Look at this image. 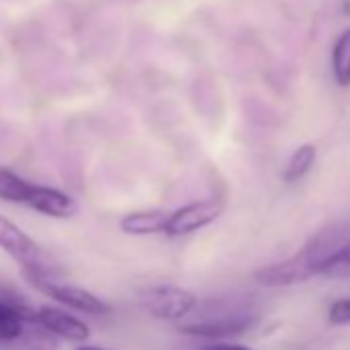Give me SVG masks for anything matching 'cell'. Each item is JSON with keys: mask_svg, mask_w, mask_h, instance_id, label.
Instances as JSON below:
<instances>
[{"mask_svg": "<svg viewBox=\"0 0 350 350\" xmlns=\"http://www.w3.org/2000/svg\"><path fill=\"white\" fill-rule=\"evenodd\" d=\"M0 350H58V340L38 321H31L17 340L0 344Z\"/></svg>", "mask_w": 350, "mask_h": 350, "instance_id": "30bf717a", "label": "cell"}, {"mask_svg": "<svg viewBox=\"0 0 350 350\" xmlns=\"http://www.w3.org/2000/svg\"><path fill=\"white\" fill-rule=\"evenodd\" d=\"M204 350H256V348L237 344V342H213V344L204 346Z\"/></svg>", "mask_w": 350, "mask_h": 350, "instance_id": "ac0fdd59", "label": "cell"}, {"mask_svg": "<svg viewBox=\"0 0 350 350\" xmlns=\"http://www.w3.org/2000/svg\"><path fill=\"white\" fill-rule=\"evenodd\" d=\"M25 206H29L31 211L52 217V219H72L79 211L75 198H70L68 194L50 188V186H38L31 184V190L27 194Z\"/></svg>", "mask_w": 350, "mask_h": 350, "instance_id": "ba28073f", "label": "cell"}, {"mask_svg": "<svg viewBox=\"0 0 350 350\" xmlns=\"http://www.w3.org/2000/svg\"><path fill=\"white\" fill-rule=\"evenodd\" d=\"M31 190V184L17 173H13L7 167H0V200L13 202V204H25L27 194Z\"/></svg>", "mask_w": 350, "mask_h": 350, "instance_id": "7c38bea8", "label": "cell"}, {"mask_svg": "<svg viewBox=\"0 0 350 350\" xmlns=\"http://www.w3.org/2000/svg\"><path fill=\"white\" fill-rule=\"evenodd\" d=\"M77 350H107V348H101V346H89V344H83V346H79Z\"/></svg>", "mask_w": 350, "mask_h": 350, "instance_id": "d6986e66", "label": "cell"}, {"mask_svg": "<svg viewBox=\"0 0 350 350\" xmlns=\"http://www.w3.org/2000/svg\"><path fill=\"white\" fill-rule=\"evenodd\" d=\"M227 307L229 309H225V311L215 309V313H211L206 319L180 325V332L186 336H194V338L227 340V338L241 336L256 325L258 315H256L252 303L239 301V299H233V301L229 299Z\"/></svg>", "mask_w": 350, "mask_h": 350, "instance_id": "7a4b0ae2", "label": "cell"}, {"mask_svg": "<svg viewBox=\"0 0 350 350\" xmlns=\"http://www.w3.org/2000/svg\"><path fill=\"white\" fill-rule=\"evenodd\" d=\"M223 215V204L219 200H196L178 211L169 213L165 235L184 237L213 225Z\"/></svg>", "mask_w": 350, "mask_h": 350, "instance_id": "8992f818", "label": "cell"}, {"mask_svg": "<svg viewBox=\"0 0 350 350\" xmlns=\"http://www.w3.org/2000/svg\"><path fill=\"white\" fill-rule=\"evenodd\" d=\"M315 159H317V148L315 144H301L293 157L288 159L286 167H284V173H282V180L286 184H295L299 180H303L305 175L311 171V167L315 165Z\"/></svg>", "mask_w": 350, "mask_h": 350, "instance_id": "8fae6325", "label": "cell"}, {"mask_svg": "<svg viewBox=\"0 0 350 350\" xmlns=\"http://www.w3.org/2000/svg\"><path fill=\"white\" fill-rule=\"evenodd\" d=\"M350 241V225L348 223H332L317 231L293 258L262 266L254 272L256 284L264 288H280L301 284L313 278L321 266V262L332 256L338 247Z\"/></svg>", "mask_w": 350, "mask_h": 350, "instance_id": "6da1fadb", "label": "cell"}, {"mask_svg": "<svg viewBox=\"0 0 350 350\" xmlns=\"http://www.w3.org/2000/svg\"><path fill=\"white\" fill-rule=\"evenodd\" d=\"M332 70L340 87H350V29H346L334 44Z\"/></svg>", "mask_w": 350, "mask_h": 350, "instance_id": "4fadbf2b", "label": "cell"}, {"mask_svg": "<svg viewBox=\"0 0 350 350\" xmlns=\"http://www.w3.org/2000/svg\"><path fill=\"white\" fill-rule=\"evenodd\" d=\"M327 321L334 325H348L350 323V297L332 303V307L327 311Z\"/></svg>", "mask_w": 350, "mask_h": 350, "instance_id": "e0dca14e", "label": "cell"}, {"mask_svg": "<svg viewBox=\"0 0 350 350\" xmlns=\"http://www.w3.org/2000/svg\"><path fill=\"white\" fill-rule=\"evenodd\" d=\"M29 323L31 321H27L21 313L0 305V344L17 340Z\"/></svg>", "mask_w": 350, "mask_h": 350, "instance_id": "9a60e30c", "label": "cell"}, {"mask_svg": "<svg viewBox=\"0 0 350 350\" xmlns=\"http://www.w3.org/2000/svg\"><path fill=\"white\" fill-rule=\"evenodd\" d=\"M0 250L7 252L23 268V272L56 276V266L50 256L19 225L3 215H0Z\"/></svg>", "mask_w": 350, "mask_h": 350, "instance_id": "3957f363", "label": "cell"}, {"mask_svg": "<svg viewBox=\"0 0 350 350\" xmlns=\"http://www.w3.org/2000/svg\"><path fill=\"white\" fill-rule=\"evenodd\" d=\"M167 217H169V213H165V211H136V213H128L126 217H122L120 229L126 235H136V237L165 233Z\"/></svg>", "mask_w": 350, "mask_h": 350, "instance_id": "9c48e42d", "label": "cell"}, {"mask_svg": "<svg viewBox=\"0 0 350 350\" xmlns=\"http://www.w3.org/2000/svg\"><path fill=\"white\" fill-rule=\"evenodd\" d=\"M319 276L332 278V280H346L350 278V241H346L342 247H338L332 256H327L319 270Z\"/></svg>", "mask_w": 350, "mask_h": 350, "instance_id": "5bb4252c", "label": "cell"}, {"mask_svg": "<svg viewBox=\"0 0 350 350\" xmlns=\"http://www.w3.org/2000/svg\"><path fill=\"white\" fill-rule=\"evenodd\" d=\"M140 301L150 315L163 321H180L190 315L198 305V297L190 288L178 284L152 286L142 293Z\"/></svg>", "mask_w": 350, "mask_h": 350, "instance_id": "5b68a950", "label": "cell"}, {"mask_svg": "<svg viewBox=\"0 0 350 350\" xmlns=\"http://www.w3.org/2000/svg\"><path fill=\"white\" fill-rule=\"evenodd\" d=\"M0 305L21 313L27 321H36V307L29 303L27 297H23L17 288L9 284H0Z\"/></svg>", "mask_w": 350, "mask_h": 350, "instance_id": "2e32d148", "label": "cell"}, {"mask_svg": "<svg viewBox=\"0 0 350 350\" xmlns=\"http://www.w3.org/2000/svg\"><path fill=\"white\" fill-rule=\"evenodd\" d=\"M25 280L40 291L42 295L54 299L56 303H62L64 307H70L75 311L87 313V315H103L109 313L111 307L109 303H105L103 299H99L97 295H93L91 291L77 286V284H66V282H58L54 276H44V274H31V272H23Z\"/></svg>", "mask_w": 350, "mask_h": 350, "instance_id": "277c9868", "label": "cell"}, {"mask_svg": "<svg viewBox=\"0 0 350 350\" xmlns=\"http://www.w3.org/2000/svg\"><path fill=\"white\" fill-rule=\"evenodd\" d=\"M36 321L42 327H46L52 336L68 340V342L83 344L91 338V327L83 319L58 307L46 305V307L36 309Z\"/></svg>", "mask_w": 350, "mask_h": 350, "instance_id": "52a82bcc", "label": "cell"}]
</instances>
